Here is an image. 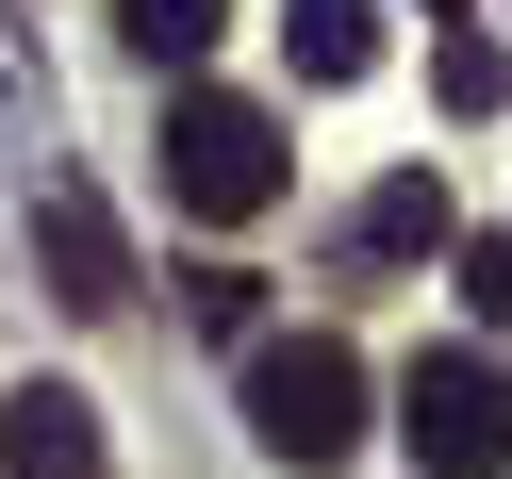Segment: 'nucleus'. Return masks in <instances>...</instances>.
Masks as SVG:
<instances>
[{
    "label": "nucleus",
    "instance_id": "nucleus-1",
    "mask_svg": "<svg viewBox=\"0 0 512 479\" xmlns=\"http://www.w3.org/2000/svg\"><path fill=\"white\" fill-rule=\"evenodd\" d=\"M248 446L298 479H331L364 446V347L347 331H248Z\"/></svg>",
    "mask_w": 512,
    "mask_h": 479
},
{
    "label": "nucleus",
    "instance_id": "nucleus-2",
    "mask_svg": "<svg viewBox=\"0 0 512 479\" xmlns=\"http://www.w3.org/2000/svg\"><path fill=\"white\" fill-rule=\"evenodd\" d=\"M166 199L215 215V232H248V215L281 199V116L232 100V83H182L166 100Z\"/></svg>",
    "mask_w": 512,
    "mask_h": 479
},
{
    "label": "nucleus",
    "instance_id": "nucleus-3",
    "mask_svg": "<svg viewBox=\"0 0 512 479\" xmlns=\"http://www.w3.org/2000/svg\"><path fill=\"white\" fill-rule=\"evenodd\" d=\"M397 446H413V479H512V364L496 347H430L397 380Z\"/></svg>",
    "mask_w": 512,
    "mask_h": 479
},
{
    "label": "nucleus",
    "instance_id": "nucleus-4",
    "mask_svg": "<svg viewBox=\"0 0 512 479\" xmlns=\"http://www.w3.org/2000/svg\"><path fill=\"white\" fill-rule=\"evenodd\" d=\"M34 265H50V298H67V314H116V298H133V248H116V215L83 199V182H50V199H34Z\"/></svg>",
    "mask_w": 512,
    "mask_h": 479
},
{
    "label": "nucleus",
    "instance_id": "nucleus-5",
    "mask_svg": "<svg viewBox=\"0 0 512 479\" xmlns=\"http://www.w3.org/2000/svg\"><path fill=\"white\" fill-rule=\"evenodd\" d=\"M0 479H100V413L67 380H17L0 397Z\"/></svg>",
    "mask_w": 512,
    "mask_h": 479
},
{
    "label": "nucleus",
    "instance_id": "nucleus-6",
    "mask_svg": "<svg viewBox=\"0 0 512 479\" xmlns=\"http://www.w3.org/2000/svg\"><path fill=\"white\" fill-rule=\"evenodd\" d=\"M364 248H380V265H413V248H463V215H446V166L364 182Z\"/></svg>",
    "mask_w": 512,
    "mask_h": 479
},
{
    "label": "nucleus",
    "instance_id": "nucleus-7",
    "mask_svg": "<svg viewBox=\"0 0 512 479\" xmlns=\"http://www.w3.org/2000/svg\"><path fill=\"white\" fill-rule=\"evenodd\" d=\"M281 34H298V83H364L380 67V0H298Z\"/></svg>",
    "mask_w": 512,
    "mask_h": 479
},
{
    "label": "nucleus",
    "instance_id": "nucleus-8",
    "mask_svg": "<svg viewBox=\"0 0 512 479\" xmlns=\"http://www.w3.org/2000/svg\"><path fill=\"white\" fill-rule=\"evenodd\" d=\"M116 34H133L149 67H199V50L232 34V0H116Z\"/></svg>",
    "mask_w": 512,
    "mask_h": 479
},
{
    "label": "nucleus",
    "instance_id": "nucleus-9",
    "mask_svg": "<svg viewBox=\"0 0 512 479\" xmlns=\"http://www.w3.org/2000/svg\"><path fill=\"white\" fill-rule=\"evenodd\" d=\"M446 281H463L479 331H512V232H463V248H446Z\"/></svg>",
    "mask_w": 512,
    "mask_h": 479
},
{
    "label": "nucleus",
    "instance_id": "nucleus-10",
    "mask_svg": "<svg viewBox=\"0 0 512 479\" xmlns=\"http://www.w3.org/2000/svg\"><path fill=\"white\" fill-rule=\"evenodd\" d=\"M430 83H446V116H496V100H512V67H496L479 34H446V50H430Z\"/></svg>",
    "mask_w": 512,
    "mask_h": 479
},
{
    "label": "nucleus",
    "instance_id": "nucleus-11",
    "mask_svg": "<svg viewBox=\"0 0 512 479\" xmlns=\"http://www.w3.org/2000/svg\"><path fill=\"white\" fill-rule=\"evenodd\" d=\"M430 17H463V0H430Z\"/></svg>",
    "mask_w": 512,
    "mask_h": 479
}]
</instances>
